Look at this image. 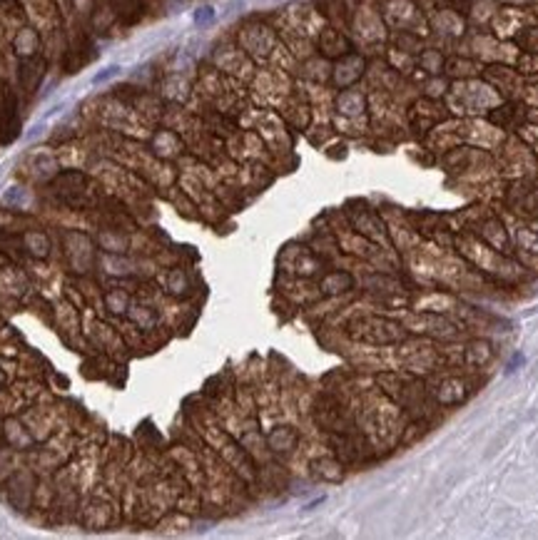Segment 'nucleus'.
<instances>
[{
	"label": "nucleus",
	"instance_id": "f257e3e1",
	"mask_svg": "<svg viewBox=\"0 0 538 540\" xmlns=\"http://www.w3.org/2000/svg\"><path fill=\"white\" fill-rule=\"evenodd\" d=\"M120 73H123V68H120V65H107V68H102L100 73H95V75H92V85H102V83H107V80L117 78Z\"/></svg>",
	"mask_w": 538,
	"mask_h": 540
},
{
	"label": "nucleus",
	"instance_id": "f03ea898",
	"mask_svg": "<svg viewBox=\"0 0 538 540\" xmlns=\"http://www.w3.org/2000/svg\"><path fill=\"white\" fill-rule=\"evenodd\" d=\"M214 18H217V13H214L212 5H205V8L195 10V23H197V25H209Z\"/></svg>",
	"mask_w": 538,
	"mask_h": 540
},
{
	"label": "nucleus",
	"instance_id": "7ed1b4c3",
	"mask_svg": "<svg viewBox=\"0 0 538 540\" xmlns=\"http://www.w3.org/2000/svg\"><path fill=\"white\" fill-rule=\"evenodd\" d=\"M526 359H523V354H513V359H511V364L506 366V374H516L518 371V366L523 364Z\"/></svg>",
	"mask_w": 538,
	"mask_h": 540
}]
</instances>
